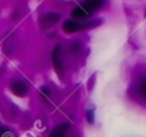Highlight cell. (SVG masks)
<instances>
[{
    "instance_id": "cell-1",
    "label": "cell",
    "mask_w": 146,
    "mask_h": 137,
    "mask_svg": "<svg viewBox=\"0 0 146 137\" xmlns=\"http://www.w3.org/2000/svg\"><path fill=\"white\" fill-rule=\"evenodd\" d=\"M105 1L106 0H84L71 11V17L75 19L89 18L92 14L105 5Z\"/></svg>"
},
{
    "instance_id": "cell-2",
    "label": "cell",
    "mask_w": 146,
    "mask_h": 137,
    "mask_svg": "<svg viewBox=\"0 0 146 137\" xmlns=\"http://www.w3.org/2000/svg\"><path fill=\"white\" fill-rule=\"evenodd\" d=\"M52 61H53V65H54L56 71L62 76V74H64V58H62V48L60 45H57L54 48V51H53Z\"/></svg>"
},
{
    "instance_id": "cell-3",
    "label": "cell",
    "mask_w": 146,
    "mask_h": 137,
    "mask_svg": "<svg viewBox=\"0 0 146 137\" xmlns=\"http://www.w3.org/2000/svg\"><path fill=\"white\" fill-rule=\"evenodd\" d=\"M84 27H87V26L78 21H75V19H67V21L64 22V25H62V30L66 34H74V33H76V31L83 30Z\"/></svg>"
},
{
    "instance_id": "cell-4",
    "label": "cell",
    "mask_w": 146,
    "mask_h": 137,
    "mask_svg": "<svg viewBox=\"0 0 146 137\" xmlns=\"http://www.w3.org/2000/svg\"><path fill=\"white\" fill-rule=\"evenodd\" d=\"M11 89L16 96L23 97V96H26L29 92V85L26 84L25 82H22V80H14L11 84Z\"/></svg>"
},
{
    "instance_id": "cell-5",
    "label": "cell",
    "mask_w": 146,
    "mask_h": 137,
    "mask_svg": "<svg viewBox=\"0 0 146 137\" xmlns=\"http://www.w3.org/2000/svg\"><path fill=\"white\" fill-rule=\"evenodd\" d=\"M60 18H61V14L60 13H47L45 16H43L40 18V25L43 26L44 29L50 27V26L56 25Z\"/></svg>"
},
{
    "instance_id": "cell-6",
    "label": "cell",
    "mask_w": 146,
    "mask_h": 137,
    "mask_svg": "<svg viewBox=\"0 0 146 137\" xmlns=\"http://www.w3.org/2000/svg\"><path fill=\"white\" fill-rule=\"evenodd\" d=\"M66 131H67V124H60L50 132L49 137H66Z\"/></svg>"
},
{
    "instance_id": "cell-7",
    "label": "cell",
    "mask_w": 146,
    "mask_h": 137,
    "mask_svg": "<svg viewBox=\"0 0 146 137\" xmlns=\"http://www.w3.org/2000/svg\"><path fill=\"white\" fill-rule=\"evenodd\" d=\"M138 93L146 101V78H143L140 82V84H138Z\"/></svg>"
},
{
    "instance_id": "cell-8",
    "label": "cell",
    "mask_w": 146,
    "mask_h": 137,
    "mask_svg": "<svg viewBox=\"0 0 146 137\" xmlns=\"http://www.w3.org/2000/svg\"><path fill=\"white\" fill-rule=\"evenodd\" d=\"M88 122L89 123H93V119H92V111H88Z\"/></svg>"
}]
</instances>
